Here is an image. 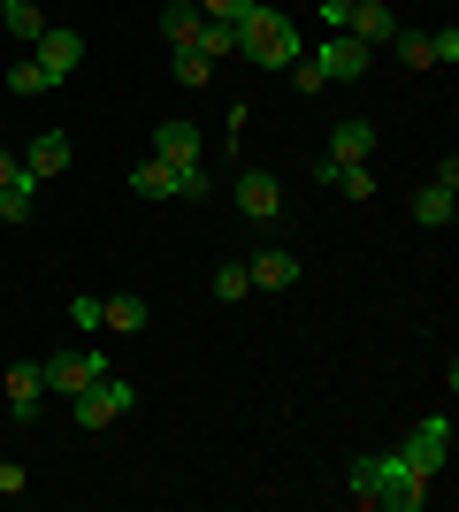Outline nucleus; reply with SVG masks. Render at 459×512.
Segmentation results:
<instances>
[{"label":"nucleus","mask_w":459,"mask_h":512,"mask_svg":"<svg viewBox=\"0 0 459 512\" xmlns=\"http://www.w3.org/2000/svg\"><path fill=\"white\" fill-rule=\"evenodd\" d=\"M345 490H352V505L421 512V505H429V490H437V474H421L406 451H383V459H352V467H345Z\"/></svg>","instance_id":"obj_1"},{"label":"nucleus","mask_w":459,"mask_h":512,"mask_svg":"<svg viewBox=\"0 0 459 512\" xmlns=\"http://www.w3.org/2000/svg\"><path fill=\"white\" fill-rule=\"evenodd\" d=\"M238 54H245V62H261V69H291L306 54V39H299V23H291V16H276L268 0H253V8L238 16Z\"/></svg>","instance_id":"obj_2"},{"label":"nucleus","mask_w":459,"mask_h":512,"mask_svg":"<svg viewBox=\"0 0 459 512\" xmlns=\"http://www.w3.org/2000/svg\"><path fill=\"white\" fill-rule=\"evenodd\" d=\"M69 406H77V428H108V421H123V413L138 406V390L123 383V375H100V383H85Z\"/></svg>","instance_id":"obj_3"},{"label":"nucleus","mask_w":459,"mask_h":512,"mask_svg":"<svg viewBox=\"0 0 459 512\" xmlns=\"http://www.w3.org/2000/svg\"><path fill=\"white\" fill-rule=\"evenodd\" d=\"M31 62H39L54 85H69V77H77V62H85V39H77L69 23H46L39 39H31Z\"/></svg>","instance_id":"obj_4"},{"label":"nucleus","mask_w":459,"mask_h":512,"mask_svg":"<svg viewBox=\"0 0 459 512\" xmlns=\"http://www.w3.org/2000/svg\"><path fill=\"white\" fill-rule=\"evenodd\" d=\"M39 375H46V390L77 398L85 383H100V375H108V360H100V352H54V360H39Z\"/></svg>","instance_id":"obj_5"},{"label":"nucleus","mask_w":459,"mask_h":512,"mask_svg":"<svg viewBox=\"0 0 459 512\" xmlns=\"http://www.w3.org/2000/svg\"><path fill=\"white\" fill-rule=\"evenodd\" d=\"M406 459H414L421 474H444V459H452V421L444 413H429V421H414V436H406Z\"/></svg>","instance_id":"obj_6"},{"label":"nucleus","mask_w":459,"mask_h":512,"mask_svg":"<svg viewBox=\"0 0 459 512\" xmlns=\"http://www.w3.org/2000/svg\"><path fill=\"white\" fill-rule=\"evenodd\" d=\"M238 214L245 222H276L284 214V184L268 169H238Z\"/></svg>","instance_id":"obj_7"},{"label":"nucleus","mask_w":459,"mask_h":512,"mask_svg":"<svg viewBox=\"0 0 459 512\" xmlns=\"http://www.w3.org/2000/svg\"><path fill=\"white\" fill-rule=\"evenodd\" d=\"M314 62H322V77H329V85H352V77H368V62H375V54H368L360 39H345V31H329Z\"/></svg>","instance_id":"obj_8"},{"label":"nucleus","mask_w":459,"mask_h":512,"mask_svg":"<svg viewBox=\"0 0 459 512\" xmlns=\"http://www.w3.org/2000/svg\"><path fill=\"white\" fill-rule=\"evenodd\" d=\"M391 31H398V16L383 8V0H352V8H345V39H360L368 54H383V46H391Z\"/></svg>","instance_id":"obj_9"},{"label":"nucleus","mask_w":459,"mask_h":512,"mask_svg":"<svg viewBox=\"0 0 459 512\" xmlns=\"http://www.w3.org/2000/svg\"><path fill=\"white\" fill-rule=\"evenodd\" d=\"M299 276H306V260H299V253H284V245H268V253L245 260V283H253V291H291Z\"/></svg>","instance_id":"obj_10"},{"label":"nucleus","mask_w":459,"mask_h":512,"mask_svg":"<svg viewBox=\"0 0 459 512\" xmlns=\"http://www.w3.org/2000/svg\"><path fill=\"white\" fill-rule=\"evenodd\" d=\"M69 161H77V146H69V130H39V138L23 146V169L39 176V184H46V176H62Z\"/></svg>","instance_id":"obj_11"},{"label":"nucleus","mask_w":459,"mask_h":512,"mask_svg":"<svg viewBox=\"0 0 459 512\" xmlns=\"http://www.w3.org/2000/svg\"><path fill=\"white\" fill-rule=\"evenodd\" d=\"M153 153L169 161V169H199L207 153H199V130L192 123H153Z\"/></svg>","instance_id":"obj_12"},{"label":"nucleus","mask_w":459,"mask_h":512,"mask_svg":"<svg viewBox=\"0 0 459 512\" xmlns=\"http://www.w3.org/2000/svg\"><path fill=\"white\" fill-rule=\"evenodd\" d=\"M452 214H459V184L437 176V184H421V192H414V222H421V230H452Z\"/></svg>","instance_id":"obj_13"},{"label":"nucleus","mask_w":459,"mask_h":512,"mask_svg":"<svg viewBox=\"0 0 459 512\" xmlns=\"http://www.w3.org/2000/svg\"><path fill=\"white\" fill-rule=\"evenodd\" d=\"M0 398H8V413H16V421H31V413H39V398H46V375H39V367H8Z\"/></svg>","instance_id":"obj_14"},{"label":"nucleus","mask_w":459,"mask_h":512,"mask_svg":"<svg viewBox=\"0 0 459 512\" xmlns=\"http://www.w3.org/2000/svg\"><path fill=\"white\" fill-rule=\"evenodd\" d=\"M368 153H375V123H368V115H352V123L329 130V153H322V161H368Z\"/></svg>","instance_id":"obj_15"},{"label":"nucleus","mask_w":459,"mask_h":512,"mask_svg":"<svg viewBox=\"0 0 459 512\" xmlns=\"http://www.w3.org/2000/svg\"><path fill=\"white\" fill-rule=\"evenodd\" d=\"M31 207H39V176L16 169L8 184H0V222H16V230H23V222H31Z\"/></svg>","instance_id":"obj_16"},{"label":"nucleus","mask_w":459,"mask_h":512,"mask_svg":"<svg viewBox=\"0 0 459 512\" xmlns=\"http://www.w3.org/2000/svg\"><path fill=\"white\" fill-rule=\"evenodd\" d=\"M199 0H169V8H161V31H169V46H199Z\"/></svg>","instance_id":"obj_17"},{"label":"nucleus","mask_w":459,"mask_h":512,"mask_svg":"<svg viewBox=\"0 0 459 512\" xmlns=\"http://www.w3.org/2000/svg\"><path fill=\"white\" fill-rule=\"evenodd\" d=\"M322 184H337V192H345V199H368V192H375L368 161H322Z\"/></svg>","instance_id":"obj_18"},{"label":"nucleus","mask_w":459,"mask_h":512,"mask_svg":"<svg viewBox=\"0 0 459 512\" xmlns=\"http://www.w3.org/2000/svg\"><path fill=\"white\" fill-rule=\"evenodd\" d=\"M0 31H16L23 46L46 31V16H39V0H0Z\"/></svg>","instance_id":"obj_19"},{"label":"nucleus","mask_w":459,"mask_h":512,"mask_svg":"<svg viewBox=\"0 0 459 512\" xmlns=\"http://www.w3.org/2000/svg\"><path fill=\"white\" fill-rule=\"evenodd\" d=\"M131 184H138V199H176V169L161 161V153H153V161H138Z\"/></svg>","instance_id":"obj_20"},{"label":"nucleus","mask_w":459,"mask_h":512,"mask_svg":"<svg viewBox=\"0 0 459 512\" xmlns=\"http://www.w3.org/2000/svg\"><path fill=\"white\" fill-rule=\"evenodd\" d=\"M100 329H115V337H138V329H146V306H138V299H100Z\"/></svg>","instance_id":"obj_21"},{"label":"nucleus","mask_w":459,"mask_h":512,"mask_svg":"<svg viewBox=\"0 0 459 512\" xmlns=\"http://www.w3.org/2000/svg\"><path fill=\"white\" fill-rule=\"evenodd\" d=\"M199 54H207V62H230V54H238V23H199Z\"/></svg>","instance_id":"obj_22"},{"label":"nucleus","mask_w":459,"mask_h":512,"mask_svg":"<svg viewBox=\"0 0 459 512\" xmlns=\"http://www.w3.org/2000/svg\"><path fill=\"white\" fill-rule=\"evenodd\" d=\"M8 92H16V100H39V92H54V77H46L39 62H8Z\"/></svg>","instance_id":"obj_23"},{"label":"nucleus","mask_w":459,"mask_h":512,"mask_svg":"<svg viewBox=\"0 0 459 512\" xmlns=\"http://www.w3.org/2000/svg\"><path fill=\"white\" fill-rule=\"evenodd\" d=\"M391 54L406 69H437V62H429V31H391Z\"/></svg>","instance_id":"obj_24"},{"label":"nucleus","mask_w":459,"mask_h":512,"mask_svg":"<svg viewBox=\"0 0 459 512\" xmlns=\"http://www.w3.org/2000/svg\"><path fill=\"white\" fill-rule=\"evenodd\" d=\"M207 77H215V62L199 46H176V85H207Z\"/></svg>","instance_id":"obj_25"},{"label":"nucleus","mask_w":459,"mask_h":512,"mask_svg":"<svg viewBox=\"0 0 459 512\" xmlns=\"http://www.w3.org/2000/svg\"><path fill=\"white\" fill-rule=\"evenodd\" d=\"M253 283H245V260H222L215 268V299H245Z\"/></svg>","instance_id":"obj_26"},{"label":"nucleus","mask_w":459,"mask_h":512,"mask_svg":"<svg viewBox=\"0 0 459 512\" xmlns=\"http://www.w3.org/2000/svg\"><path fill=\"white\" fill-rule=\"evenodd\" d=\"M291 85H299V92H322L329 77H322V62H314V54H299V62H291Z\"/></svg>","instance_id":"obj_27"},{"label":"nucleus","mask_w":459,"mask_h":512,"mask_svg":"<svg viewBox=\"0 0 459 512\" xmlns=\"http://www.w3.org/2000/svg\"><path fill=\"white\" fill-rule=\"evenodd\" d=\"M429 62H459V31L444 23V31H429Z\"/></svg>","instance_id":"obj_28"},{"label":"nucleus","mask_w":459,"mask_h":512,"mask_svg":"<svg viewBox=\"0 0 459 512\" xmlns=\"http://www.w3.org/2000/svg\"><path fill=\"white\" fill-rule=\"evenodd\" d=\"M69 321H77V329H100V299H92V291H77V299H69Z\"/></svg>","instance_id":"obj_29"},{"label":"nucleus","mask_w":459,"mask_h":512,"mask_svg":"<svg viewBox=\"0 0 459 512\" xmlns=\"http://www.w3.org/2000/svg\"><path fill=\"white\" fill-rule=\"evenodd\" d=\"M253 0H199V16H215V23H238Z\"/></svg>","instance_id":"obj_30"},{"label":"nucleus","mask_w":459,"mask_h":512,"mask_svg":"<svg viewBox=\"0 0 459 512\" xmlns=\"http://www.w3.org/2000/svg\"><path fill=\"white\" fill-rule=\"evenodd\" d=\"M23 490H31V482H23V467H16V459H0V497H23Z\"/></svg>","instance_id":"obj_31"},{"label":"nucleus","mask_w":459,"mask_h":512,"mask_svg":"<svg viewBox=\"0 0 459 512\" xmlns=\"http://www.w3.org/2000/svg\"><path fill=\"white\" fill-rule=\"evenodd\" d=\"M23 169V161H16V153H8V146H0V184H8V176H16Z\"/></svg>","instance_id":"obj_32"}]
</instances>
